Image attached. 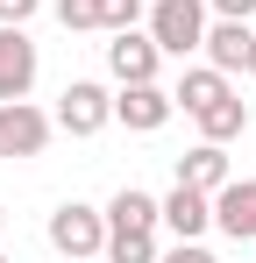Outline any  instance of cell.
Returning a JSON list of instances; mask_svg holds the SVG:
<instances>
[{"label":"cell","mask_w":256,"mask_h":263,"mask_svg":"<svg viewBox=\"0 0 256 263\" xmlns=\"http://www.w3.org/2000/svg\"><path fill=\"white\" fill-rule=\"evenodd\" d=\"M192 121H199V135H207V142H235V135L249 128V100L221 92V100H213V107H199Z\"/></svg>","instance_id":"obj_12"},{"label":"cell","mask_w":256,"mask_h":263,"mask_svg":"<svg viewBox=\"0 0 256 263\" xmlns=\"http://www.w3.org/2000/svg\"><path fill=\"white\" fill-rule=\"evenodd\" d=\"M36 7H43V0H0V22H14V29H22V22H29Z\"/></svg>","instance_id":"obj_18"},{"label":"cell","mask_w":256,"mask_h":263,"mask_svg":"<svg viewBox=\"0 0 256 263\" xmlns=\"http://www.w3.org/2000/svg\"><path fill=\"white\" fill-rule=\"evenodd\" d=\"M64 263H100V256H64Z\"/></svg>","instance_id":"obj_21"},{"label":"cell","mask_w":256,"mask_h":263,"mask_svg":"<svg viewBox=\"0 0 256 263\" xmlns=\"http://www.w3.org/2000/svg\"><path fill=\"white\" fill-rule=\"evenodd\" d=\"M164 206V228L178 235V242H199L213 228V192H192V185H171V199H157Z\"/></svg>","instance_id":"obj_10"},{"label":"cell","mask_w":256,"mask_h":263,"mask_svg":"<svg viewBox=\"0 0 256 263\" xmlns=\"http://www.w3.org/2000/svg\"><path fill=\"white\" fill-rule=\"evenodd\" d=\"M228 149H221V142H199V149H185V157H178V185H192V192H221V185H228Z\"/></svg>","instance_id":"obj_11"},{"label":"cell","mask_w":256,"mask_h":263,"mask_svg":"<svg viewBox=\"0 0 256 263\" xmlns=\"http://www.w3.org/2000/svg\"><path fill=\"white\" fill-rule=\"evenodd\" d=\"M0 228H7V214H0Z\"/></svg>","instance_id":"obj_23"},{"label":"cell","mask_w":256,"mask_h":263,"mask_svg":"<svg viewBox=\"0 0 256 263\" xmlns=\"http://www.w3.org/2000/svg\"><path fill=\"white\" fill-rule=\"evenodd\" d=\"M29 86H36V43L29 29L0 22V100H29Z\"/></svg>","instance_id":"obj_7"},{"label":"cell","mask_w":256,"mask_h":263,"mask_svg":"<svg viewBox=\"0 0 256 263\" xmlns=\"http://www.w3.org/2000/svg\"><path fill=\"white\" fill-rule=\"evenodd\" d=\"M249 79H256V43H249Z\"/></svg>","instance_id":"obj_22"},{"label":"cell","mask_w":256,"mask_h":263,"mask_svg":"<svg viewBox=\"0 0 256 263\" xmlns=\"http://www.w3.org/2000/svg\"><path fill=\"white\" fill-rule=\"evenodd\" d=\"M50 242H57V256H100L107 249V214H93L85 199H64L50 214Z\"/></svg>","instance_id":"obj_3"},{"label":"cell","mask_w":256,"mask_h":263,"mask_svg":"<svg viewBox=\"0 0 256 263\" xmlns=\"http://www.w3.org/2000/svg\"><path fill=\"white\" fill-rule=\"evenodd\" d=\"M57 22H64L71 36H85V29H100V0H57Z\"/></svg>","instance_id":"obj_16"},{"label":"cell","mask_w":256,"mask_h":263,"mask_svg":"<svg viewBox=\"0 0 256 263\" xmlns=\"http://www.w3.org/2000/svg\"><path fill=\"white\" fill-rule=\"evenodd\" d=\"M50 135H57V121H50L43 107H29V100H0V157H7V164H14V157H43Z\"/></svg>","instance_id":"obj_2"},{"label":"cell","mask_w":256,"mask_h":263,"mask_svg":"<svg viewBox=\"0 0 256 263\" xmlns=\"http://www.w3.org/2000/svg\"><path fill=\"white\" fill-rule=\"evenodd\" d=\"M150 36L164 57H192L207 43V0H150Z\"/></svg>","instance_id":"obj_1"},{"label":"cell","mask_w":256,"mask_h":263,"mask_svg":"<svg viewBox=\"0 0 256 263\" xmlns=\"http://www.w3.org/2000/svg\"><path fill=\"white\" fill-rule=\"evenodd\" d=\"M213 228L235 242H256V178H228L213 192Z\"/></svg>","instance_id":"obj_8"},{"label":"cell","mask_w":256,"mask_h":263,"mask_svg":"<svg viewBox=\"0 0 256 263\" xmlns=\"http://www.w3.org/2000/svg\"><path fill=\"white\" fill-rule=\"evenodd\" d=\"M221 92H228V71H213V64H192V71L171 86V100H178L185 114H199V107H213Z\"/></svg>","instance_id":"obj_13"},{"label":"cell","mask_w":256,"mask_h":263,"mask_svg":"<svg viewBox=\"0 0 256 263\" xmlns=\"http://www.w3.org/2000/svg\"><path fill=\"white\" fill-rule=\"evenodd\" d=\"M207 7H213V14H228V22H249V14H256V0H207Z\"/></svg>","instance_id":"obj_19"},{"label":"cell","mask_w":256,"mask_h":263,"mask_svg":"<svg viewBox=\"0 0 256 263\" xmlns=\"http://www.w3.org/2000/svg\"><path fill=\"white\" fill-rule=\"evenodd\" d=\"M142 22V0H100V29L114 36V29H135Z\"/></svg>","instance_id":"obj_17"},{"label":"cell","mask_w":256,"mask_h":263,"mask_svg":"<svg viewBox=\"0 0 256 263\" xmlns=\"http://www.w3.org/2000/svg\"><path fill=\"white\" fill-rule=\"evenodd\" d=\"M171 114H178V100H171L157 79H150V86H121V92H114V121L135 128V135H157Z\"/></svg>","instance_id":"obj_6"},{"label":"cell","mask_w":256,"mask_h":263,"mask_svg":"<svg viewBox=\"0 0 256 263\" xmlns=\"http://www.w3.org/2000/svg\"><path fill=\"white\" fill-rule=\"evenodd\" d=\"M50 121H57L64 135H100L107 121H114V92H107V86H93V79H71Z\"/></svg>","instance_id":"obj_4"},{"label":"cell","mask_w":256,"mask_h":263,"mask_svg":"<svg viewBox=\"0 0 256 263\" xmlns=\"http://www.w3.org/2000/svg\"><path fill=\"white\" fill-rule=\"evenodd\" d=\"M157 64H164V50H157L150 29H114V43H107V71H114L121 86H150Z\"/></svg>","instance_id":"obj_5"},{"label":"cell","mask_w":256,"mask_h":263,"mask_svg":"<svg viewBox=\"0 0 256 263\" xmlns=\"http://www.w3.org/2000/svg\"><path fill=\"white\" fill-rule=\"evenodd\" d=\"M157 263H213V256L199 249V242H178V249H171V256H157Z\"/></svg>","instance_id":"obj_20"},{"label":"cell","mask_w":256,"mask_h":263,"mask_svg":"<svg viewBox=\"0 0 256 263\" xmlns=\"http://www.w3.org/2000/svg\"><path fill=\"white\" fill-rule=\"evenodd\" d=\"M249 43H256V29H249V22L213 14V22H207V43H199V50H207V64H213V71H249Z\"/></svg>","instance_id":"obj_9"},{"label":"cell","mask_w":256,"mask_h":263,"mask_svg":"<svg viewBox=\"0 0 256 263\" xmlns=\"http://www.w3.org/2000/svg\"><path fill=\"white\" fill-rule=\"evenodd\" d=\"M164 220V206L142 192V185H121L114 199H107V228H157Z\"/></svg>","instance_id":"obj_14"},{"label":"cell","mask_w":256,"mask_h":263,"mask_svg":"<svg viewBox=\"0 0 256 263\" xmlns=\"http://www.w3.org/2000/svg\"><path fill=\"white\" fill-rule=\"evenodd\" d=\"M0 263H7V256H0Z\"/></svg>","instance_id":"obj_24"},{"label":"cell","mask_w":256,"mask_h":263,"mask_svg":"<svg viewBox=\"0 0 256 263\" xmlns=\"http://www.w3.org/2000/svg\"><path fill=\"white\" fill-rule=\"evenodd\" d=\"M107 263H157V228H107Z\"/></svg>","instance_id":"obj_15"}]
</instances>
